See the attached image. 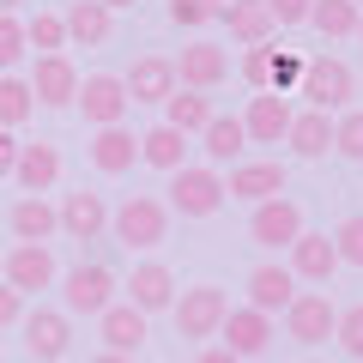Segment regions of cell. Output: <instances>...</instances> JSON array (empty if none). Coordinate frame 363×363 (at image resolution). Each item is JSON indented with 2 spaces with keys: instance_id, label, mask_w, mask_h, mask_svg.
<instances>
[{
  "instance_id": "33",
  "label": "cell",
  "mask_w": 363,
  "mask_h": 363,
  "mask_svg": "<svg viewBox=\"0 0 363 363\" xmlns=\"http://www.w3.org/2000/svg\"><path fill=\"white\" fill-rule=\"evenodd\" d=\"M25 43H30L37 55H67V18H61V13L25 18Z\"/></svg>"
},
{
  "instance_id": "5",
  "label": "cell",
  "mask_w": 363,
  "mask_h": 363,
  "mask_svg": "<svg viewBox=\"0 0 363 363\" xmlns=\"http://www.w3.org/2000/svg\"><path fill=\"white\" fill-rule=\"evenodd\" d=\"M116 272L104 267V260H85V267H73L61 279V303H67V315H91V321H97V315L109 309V303H121L116 297Z\"/></svg>"
},
{
  "instance_id": "48",
  "label": "cell",
  "mask_w": 363,
  "mask_h": 363,
  "mask_svg": "<svg viewBox=\"0 0 363 363\" xmlns=\"http://www.w3.org/2000/svg\"><path fill=\"white\" fill-rule=\"evenodd\" d=\"M357 43H363V25H357Z\"/></svg>"
},
{
  "instance_id": "41",
  "label": "cell",
  "mask_w": 363,
  "mask_h": 363,
  "mask_svg": "<svg viewBox=\"0 0 363 363\" xmlns=\"http://www.w3.org/2000/svg\"><path fill=\"white\" fill-rule=\"evenodd\" d=\"M267 6H272L279 25H309V6H315V0H267Z\"/></svg>"
},
{
  "instance_id": "6",
  "label": "cell",
  "mask_w": 363,
  "mask_h": 363,
  "mask_svg": "<svg viewBox=\"0 0 363 363\" xmlns=\"http://www.w3.org/2000/svg\"><path fill=\"white\" fill-rule=\"evenodd\" d=\"M285 333L297 339V345H327V339L339 333V309L327 291H297V303L285 309Z\"/></svg>"
},
{
  "instance_id": "20",
  "label": "cell",
  "mask_w": 363,
  "mask_h": 363,
  "mask_svg": "<svg viewBox=\"0 0 363 363\" xmlns=\"http://www.w3.org/2000/svg\"><path fill=\"white\" fill-rule=\"evenodd\" d=\"M291 272H297V285H327L339 272V248L327 230H303L297 248H291Z\"/></svg>"
},
{
  "instance_id": "23",
  "label": "cell",
  "mask_w": 363,
  "mask_h": 363,
  "mask_svg": "<svg viewBox=\"0 0 363 363\" xmlns=\"http://www.w3.org/2000/svg\"><path fill=\"white\" fill-rule=\"evenodd\" d=\"M97 333H104V351H121V357H133V351L145 345V315L133 309L128 297L109 303L104 315H97Z\"/></svg>"
},
{
  "instance_id": "18",
  "label": "cell",
  "mask_w": 363,
  "mask_h": 363,
  "mask_svg": "<svg viewBox=\"0 0 363 363\" xmlns=\"http://www.w3.org/2000/svg\"><path fill=\"white\" fill-rule=\"evenodd\" d=\"M218 339H224V351H236V357H260V351L272 345V315H260V309H230L224 315V327H218Z\"/></svg>"
},
{
  "instance_id": "39",
  "label": "cell",
  "mask_w": 363,
  "mask_h": 363,
  "mask_svg": "<svg viewBox=\"0 0 363 363\" xmlns=\"http://www.w3.org/2000/svg\"><path fill=\"white\" fill-rule=\"evenodd\" d=\"M339 351H345V357H357L363 363V303H351V309H339Z\"/></svg>"
},
{
  "instance_id": "44",
  "label": "cell",
  "mask_w": 363,
  "mask_h": 363,
  "mask_svg": "<svg viewBox=\"0 0 363 363\" xmlns=\"http://www.w3.org/2000/svg\"><path fill=\"white\" fill-rule=\"evenodd\" d=\"M194 363H242V357H236V351H224V345H200Z\"/></svg>"
},
{
  "instance_id": "22",
  "label": "cell",
  "mask_w": 363,
  "mask_h": 363,
  "mask_svg": "<svg viewBox=\"0 0 363 363\" xmlns=\"http://www.w3.org/2000/svg\"><path fill=\"white\" fill-rule=\"evenodd\" d=\"M6 230H13V242H43L49 248V236L61 230V212H55L43 194H25V200H13V212H6Z\"/></svg>"
},
{
  "instance_id": "9",
  "label": "cell",
  "mask_w": 363,
  "mask_h": 363,
  "mask_svg": "<svg viewBox=\"0 0 363 363\" xmlns=\"http://www.w3.org/2000/svg\"><path fill=\"white\" fill-rule=\"evenodd\" d=\"M248 236H255L260 248H285V255H291L297 236H303V206L285 200V194L267 200V206H255V212H248Z\"/></svg>"
},
{
  "instance_id": "17",
  "label": "cell",
  "mask_w": 363,
  "mask_h": 363,
  "mask_svg": "<svg viewBox=\"0 0 363 363\" xmlns=\"http://www.w3.org/2000/svg\"><path fill=\"white\" fill-rule=\"evenodd\" d=\"M218 25L230 30V43H242V49H260V43H272L279 18H272V6H267V0H224Z\"/></svg>"
},
{
  "instance_id": "27",
  "label": "cell",
  "mask_w": 363,
  "mask_h": 363,
  "mask_svg": "<svg viewBox=\"0 0 363 363\" xmlns=\"http://www.w3.org/2000/svg\"><path fill=\"white\" fill-rule=\"evenodd\" d=\"M133 157H140V133H133V128H97V140H91V164L104 169V176H128Z\"/></svg>"
},
{
  "instance_id": "24",
  "label": "cell",
  "mask_w": 363,
  "mask_h": 363,
  "mask_svg": "<svg viewBox=\"0 0 363 363\" xmlns=\"http://www.w3.org/2000/svg\"><path fill=\"white\" fill-rule=\"evenodd\" d=\"M13 182H18V188H25V194H49L55 182H61V152H55L49 140H37V145H18Z\"/></svg>"
},
{
  "instance_id": "15",
  "label": "cell",
  "mask_w": 363,
  "mask_h": 363,
  "mask_svg": "<svg viewBox=\"0 0 363 363\" xmlns=\"http://www.w3.org/2000/svg\"><path fill=\"white\" fill-rule=\"evenodd\" d=\"M291 303H297V272L279 267V260H260V267L248 272V309H260V315H285Z\"/></svg>"
},
{
  "instance_id": "50",
  "label": "cell",
  "mask_w": 363,
  "mask_h": 363,
  "mask_svg": "<svg viewBox=\"0 0 363 363\" xmlns=\"http://www.w3.org/2000/svg\"><path fill=\"white\" fill-rule=\"evenodd\" d=\"M357 6H363V0H357Z\"/></svg>"
},
{
  "instance_id": "34",
  "label": "cell",
  "mask_w": 363,
  "mask_h": 363,
  "mask_svg": "<svg viewBox=\"0 0 363 363\" xmlns=\"http://www.w3.org/2000/svg\"><path fill=\"white\" fill-rule=\"evenodd\" d=\"M333 152L351 157V164H363V109H345V116H333Z\"/></svg>"
},
{
  "instance_id": "2",
  "label": "cell",
  "mask_w": 363,
  "mask_h": 363,
  "mask_svg": "<svg viewBox=\"0 0 363 363\" xmlns=\"http://www.w3.org/2000/svg\"><path fill=\"white\" fill-rule=\"evenodd\" d=\"M297 97H309V109H327V116H345L351 97H357V73H351L339 55H315L309 67H303V85Z\"/></svg>"
},
{
  "instance_id": "28",
  "label": "cell",
  "mask_w": 363,
  "mask_h": 363,
  "mask_svg": "<svg viewBox=\"0 0 363 363\" xmlns=\"http://www.w3.org/2000/svg\"><path fill=\"white\" fill-rule=\"evenodd\" d=\"M200 145H206V164H212V169L236 164V157L248 152V128H242V116H212V128L200 133Z\"/></svg>"
},
{
  "instance_id": "49",
  "label": "cell",
  "mask_w": 363,
  "mask_h": 363,
  "mask_svg": "<svg viewBox=\"0 0 363 363\" xmlns=\"http://www.w3.org/2000/svg\"><path fill=\"white\" fill-rule=\"evenodd\" d=\"M357 91H363V79H357Z\"/></svg>"
},
{
  "instance_id": "3",
  "label": "cell",
  "mask_w": 363,
  "mask_h": 363,
  "mask_svg": "<svg viewBox=\"0 0 363 363\" xmlns=\"http://www.w3.org/2000/svg\"><path fill=\"white\" fill-rule=\"evenodd\" d=\"M224 176L212 164H188L169 176V212H182V218H212V212L224 206Z\"/></svg>"
},
{
  "instance_id": "21",
  "label": "cell",
  "mask_w": 363,
  "mask_h": 363,
  "mask_svg": "<svg viewBox=\"0 0 363 363\" xmlns=\"http://www.w3.org/2000/svg\"><path fill=\"white\" fill-rule=\"evenodd\" d=\"M55 212H61V230L73 236V242H97V236L109 230V200H104V194H91V188L67 194Z\"/></svg>"
},
{
  "instance_id": "37",
  "label": "cell",
  "mask_w": 363,
  "mask_h": 363,
  "mask_svg": "<svg viewBox=\"0 0 363 363\" xmlns=\"http://www.w3.org/2000/svg\"><path fill=\"white\" fill-rule=\"evenodd\" d=\"M303 67H309L303 55H291V49H272V85H267V91H279V97H291V91L303 85Z\"/></svg>"
},
{
  "instance_id": "46",
  "label": "cell",
  "mask_w": 363,
  "mask_h": 363,
  "mask_svg": "<svg viewBox=\"0 0 363 363\" xmlns=\"http://www.w3.org/2000/svg\"><path fill=\"white\" fill-rule=\"evenodd\" d=\"M13 6H18V0H0V18H13Z\"/></svg>"
},
{
  "instance_id": "32",
  "label": "cell",
  "mask_w": 363,
  "mask_h": 363,
  "mask_svg": "<svg viewBox=\"0 0 363 363\" xmlns=\"http://www.w3.org/2000/svg\"><path fill=\"white\" fill-rule=\"evenodd\" d=\"M30 116H37V91H30V79L0 73V128H6V133H18Z\"/></svg>"
},
{
  "instance_id": "8",
  "label": "cell",
  "mask_w": 363,
  "mask_h": 363,
  "mask_svg": "<svg viewBox=\"0 0 363 363\" xmlns=\"http://www.w3.org/2000/svg\"><path fill=\"white\" fill-rule=\"evenodd\" d=\"M79 67L67 61V55H37V67H30V91H37V109H73L79 104Z\"/></svg>"
},
{
  "instance_id": "40",
  "label": "cell",
  "mask_w": 363,
  "mask_h": 363,
  "mask_svg": "<svg viewBox=\"0 0 363 363\" xmlns=\"http://www.w3.org/2000/svg\"><path fill=\"white\" fill-rule=\"evenodd\" d=\"M242 85L255 91V97L272 85V49L267 43H260V49H242Z\"/></svg>"
},
{
  "instance_id": "25",
  "label": "cell",
  "mask_w": 363,
  "mask_h": 363,
  "mask_svg": "<svg viewBox=\"0 0 363 363\" xmlns=\"http://www.w3.org/2000/svg\"><path fill=\"white\" fill-rule=\"evenodd\" d=\"M140 164L164 169V176H176V169H188V133H176L169 121H157V128L140 133Z\"/></svg>"
},
{
  "instance_id": "14",
  "label": "cell",
  "mask_w": 363,
  "mask_h": 363,
  "mask_svg": "<svg viewBox=\"0 0 363 363\" xmlns=\"http://www.w3.org/2000/svg\"><path fill=\"white\" fill-rule=\"evenodd\" d=\"M176 79H182V91H218L224 79H230V55L218 49V43H188L182 49V61H176Z\"/></svg>"
},
{
  "instance_id": "47",
  "label": "cell",
  "mask_w": 363,
  "mask_h": 363,
  "mask_svg": "<svg viewBox=\"0 0 363 363\" xmlns=\"http://www.w3.org/2000/svg\"><path fill=\"white\" fill-rule=\"evenodd\" d=\"M104 6H109V13H121V6H133V0H104Z\"/></svg>"
},
{
  "instance_id": "43",
  "label": "cell",
  "mask_w": 363,
  "mask_h": 363,
  "mask_svg": "<svg viewBox=\"0 0 363 363\" xmlns=\"http://www.w3.org/2000/svg\"><path fill=\"white\" fill-rule=\"evenodd\" d=\"M13 164H18V140L0 128V176H13Z\"/></svg>"
},
{
  "instance_id": "45",
  "label": "cell",
  "mask_w": 363,
  "mask_h": 363,
  "mask_svg": "<svg viewBox=\"0 0 363 363\" xmlns=\"http://www.w3.org/2000/svg\"><path fill=\"white\" fill-rule=\"evenodd\" d=\"M91 363H133V357H121V351H97Z\"/></svg>"
},
{
  "instance_id": "42",
  "label": "cell",
  "mask_w": 363,
  "mask_h": 363,
  "mask_svg": "<svg viewBox=\"0 0 363 363\" xmlns=\"http://www.w3.org/2000/svg\"><path fill=\"white\" fill-rule=\"evenodd\" d=\"M18 321H25V297L0 279V327H18Z\"/></svg>"
},
{
  "instance_id": "30",
  "label": "cell",
  "mask_w": 363,
  "mask_h": 363,
  "mask_svg": "<svg viewBox=\"0 0 363 363\" xmlns=\"http://www.w3.org/2000/svg\"><path fill=\"white\" fill-rule=\"evenodd\" d=\"M212 116H218V109H212L206 91H182V85H176V97L164 104V121H169L176 133H188V140H194V133H206Z\"/></svg>"
},
{
  "instance_id": "31",
  "label": "cell",
  "mask_w": 363,
  "mask_h": 363,
  "mask_svg": "<svg viewBox=\"0 0 363 363\" xmlns=\"http://www.w3.org/2000/svg\"><path fill=\"white\" fill-rule=\"evenodd\" d=\"M309 25L321 30L327 43H345V37H357L363 6H357V0H315V6H309Z\"/></svg>"
},
{
  "instance_id": "12",
  "label": "cell",
  "mask_w": 363,
  "mask_h": 363,
  "mask_svg": "<svg viewBox=\"0 0 363 363\" xmlns=\"http://www.w3.org/2000/svg\"><path fill=\"white\" fill-rule=\"evenodd\" d=\"M291 121H297V109H291V97H279V91H260V97H248V145H285L291 140Z\"/></svg>"
},
{
  "instance_id": "35",
  "label": "cell",
  "mask_w": 363,
  "mask_h": 363,
  "mask_svg": "<svg viewBox=\"0 0 363 363\" xmlns=\"http://www.w3.org/2000/svg\"><path fill=\"white\" fill-rule=\"evenodd\" d=\"M224 13V0H169V25L176 30H200Z\"/></svg>"
},
{
  "instance_id": "36",
  "label": "cell",
  "mask_w": 363,
  "mask_h": 363,
  "mask_svg": "<svg viewBox=\"0 0 363 363\" xmlns=\"http://www.w3.org/2000/svg\"><path fill=\"white\" fill-rule=\"evenodd\" d=\"M333 248H339V267H363V212L339 218V230H333Z\"/></svg>"
},
{
  "instance_id": "16",
  "label": "cell",
  "mask_w": 363,
  "mask_h": 363,
  "mask_svg": "<svg viewBox=\"0 0 363 363\" xmlns=\"http://www.w3.org/2000/svg\"><path fill=\"white\" fill-rule=\"evenodd\" d=\"M121 85H128L133 104H169L182 79H176V61H164V55H140V61L121 73Z\"/></svg>"
},
{
  "instance_id": "11",
  "label": "cell",
  "mask_w": 363,
  "mask_h": 363,
  "mask_svg": "<svg viewBox=\"0 0 363 363\" xmlns=\"http://www.w3.org/2000/svg\"><path fill=\"white\" fill-rule=\"evenodd\" d=\"M128 85H121L116 73H91L85 85H79V109H85V121L91 128H121L128 121Z\"/></svg>"
},
{
  "instance_id": "7",
  "label": "cell",
  "mask_w": 363,
  "mask_h": 363,
  "mask_svg": "<svg viewBox=\"0 0 363 363\" xmlns=\"http://www.w3.org/2000/svg\"><path fill=\"white\" fill-rule=\"evenodd\" d=\"M0 279L18 291V297H37V291H49L61 272H55V255L43 242H13L6 248V267H0Z\"/></svg>"
},
{
  "instance_id": "29",
  "label": "cell",
  "mask_w": 363,
  "mask_h": 363,
  "mask_svg": "<svg viewBox=\"0 0 363 363\" xmlns=\"http://www.w3.org/2000/svg\"><path fill=\"white\" fill-rule=\"evenodd\" d=\"M285 145L297 157H327V152H333V116H327V109H297Z\"/></svg>"
},
{
  "instance_id": "1",
  "label": "cell",
  "mask_w": 363,
  "mask_h": 363,
  "mask_svg": "<svg viewBox=\"0 0 363 363\" xmlns=\"http://www.w3.org/2000/svg\"><path fill=\"white\" fill-rule=\"evenodd\" d=\"M109 236H116L121 248H140L145 255V248H157L169 236V206L157 194H128L116 212H109Z\"/></svg>"
},
{
  "instance_id": "13",
  "label": "cell",
  "mask_w": 363,
  "mask_h": 363,
  "mask_svg": "<svg viewBox=\"0 0 363 363\" xmlns=\"http://www.w3.org/2000/svg\"><path fill=\"white\" fill-rule=\"evenodd\" d=\"M230 200H248V206H267V200L285 194V164L279 157H255V164H236L230 182H224Z\"/></svg>"
},
{
  "instance_id": "4",
  "label": "cell",
  "mask_w": 363,
  "mask_h": 363,
  "mask_svg": "<svg viewBox=\"0 0 363 363\" xmlns=\"http://www.w3.org/2000/svg\"><path fill=\"white\" fill-rule=\"evenodd\" d=\"M176 333L182 339H218L224 315H230V291L224 285H194V291H182L176 297Z\"/></svg>"
},
{
  "instance_id": "26",
  "label": "cell",
  "mask_w": 363,
  "mask_h": 363,
  "mask_svg": "<svg viewBox=\"0 0 363 363\" xmlns=\"http://www.w3.org/2000/svg\"><path fill=\"white\" fill-rule=\"evenodd\" d=\"M61 18H67V43H85V49H104L109 30H116V13L104 0H73Z\"/></svg>"
},
{
  "instance_id": "19",
  "label": "cell",
  "mask_w": 363,
  "mask_h": 363,
  "mask_svg": "<svg viewBox=\"0 0 363 363\" xmlns=\"http://www.w3.org/2000/svg\"><path fill=\"white\" fill-rule=\"evenodd\" d=\"M128 303L140 315H157V309H176V272L164 260H140L128 279Z\"/></svg>"
},
{
  "instance_id": "38",
  "label": "cell",
  "mask_w": 363,
  "mask_h": 363,
  "mask_svg": "<svg viewBox=\"0 0 363 363\" xmlns=\"http://www.w3.org/2000/svg\"><path fill=\"white\" fill-rule=\"evenodd\" d=\"M25 18H0V73H13L18 61H25Z\"/></svg>"
},
{
  "instance_id": "10",
  "label": "cell",
  "mask_w": 363,
  "mask_h": 363,
  "mask_svg": "<svg viewBox=\"0 0 363 363\" xmlns=\"http://www.w3.org/2000/svg\"><path fill=\"white\" fill-rule=\"evenodd\" d=\"M18 333H25V351L37 363H55V357H67V345H73V315L67 309H30L25 321H18Z\"/></svg>"
}]
</instances>
